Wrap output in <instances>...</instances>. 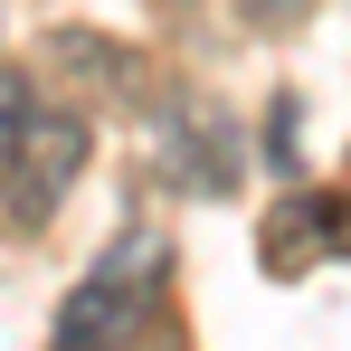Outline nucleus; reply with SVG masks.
Instances as JSON below:
<instances>
[{
    "mask_svg": "<svg viewBox=\"0 0 351 351\" xmlns=\"http://www.w3.org/2000/svg\"><path fill=\"white\" fill-rule=\"evenodd\" d=\"M171 304V237L162 228H123L86 276L76 294L58 304V351L95 342V332H114V323H143V313H162Z\"/></svg>",
    "mask_w": 351,
    "mask_h": 351,
    "instance_id": "f257e3e1",
    "label": "nucleus"
},
{
    "mask_svg": "<svg viewBox=\"0 0 351 351\" xmlns=\"http://www.w3.org/2000/svg\"><path fill=\"white\" fill-rule=\"evenodd\" d=\"M86 171V114L76 105H29V133H19V162H10V190H0V209L19 219V228H38L48 209H58L66 190Z\"/></svg>",
    "mask_w": 351,
    "mask_h": 351,
    "instance_id": "f03ea898",
    "label": "nucleus"
},
{
    "mask_svg": "<svg viewBox=\"0 0 351 351\" xmlns=\"http://www.w3.org/2000/svg\"><path fill=\"white\" fill-rule=\"evenodd\" d=\"M152 152H162V171L190 190V199H219L237 180V133L219 105H199V95H171L162 114H152Z\"/></svg>",
    "mask_w": 351,
    "mask_h": 351,
    "instance_id": "7ed1b4c3",
    "label": "nucleus"
},
{
    "mask_svg": "<svg viewBox=\"0 0 351 351\" xmlns=\"http://www.w3.org/2000/svg\"><path fill=\"white\" fill-rule=\"evenodd\" d=\"M266 247H276V266H294V256H351V199L342 190L285 199V209L266 219Z\"/></svg>",
    "mask_w": 351,
    "mask_h": 351,
    "instance_id": "20e7f679",
    "label": "nucleus"
},
{
    "mask_svg": "<svg viewBox=\"0 0 351 351\" xmlns=\"http://www.w3.org/2000/svg\"><path fill=\"white\" fill-rule=\"evenodd\" d=\"M76 351H190V332H180V323H171V304H162V313L114 323V332H95V342H76Z\"/></svg>",
    "mask_w": 351,
    "mask_h": 351,
    "instance_id": "39448f33",
    "label": "nucleus"
},
{
    "mask_svg": "<svg viewBox=\"0 0 351 351\" xmlns=\"http://www.w3.org/2000/svg\"><path fill=\"white\" fill-rule=\"evenodd\" d=\"M29 105H38V95H29V86H19V76L0 66V190H10V162H19V133H29Z\"/></svg>",
    "mask_w": 351,
    "mask_h": 351,
    "instance_id": "423d86ee",
    "label": "nucleus"
}]
</instances>
